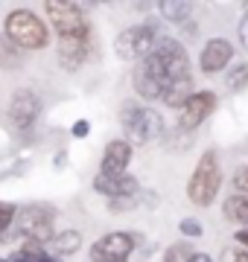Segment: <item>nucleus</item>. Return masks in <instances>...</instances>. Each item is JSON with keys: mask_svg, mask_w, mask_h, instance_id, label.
<instances>
[{"mask_svg": "<svg viewBox=\"0 0 248 262\" xmlns=\"http://www.w3.org/2000/svg\"><path fill=\"white\" fill-rule=\"evenodd\" d=\"M137 64L143 67L155 82H161L163 91H167V84L190 76V56H187L184 44L178 38H167V35H158L155 47L149 50Z\"/></svg>", "mask_w": 248, "mask_h": 262, "instance_id": "1", "label": "nucleus"}, {"mask_svg": "<svg viewBox=\"0 0 248 262\" xmlns=\"http://www.w3.org/2000/svg\"><path fill=\"white\" fill-rule=\"evenodd\" d=\"M120 125L132 146H149L163 137V117L155 108H143L134 99L120 105Z\"/></svg>", "mask_w": 248, "mask_h": 262, "instance_id": "2", "label": "nucleus"}, {"mask_svg": "<svg viewBox=\"0 0 248 262\" xmlns=\"http://www.w3.org/2000/svg\"><path fill=\"white\" fill-rule=\"evenodd\" d=\"M3 29H6V38H9L12 44H15L18 50H27V53L44 50L50 44L47 24L29 9H12L9 15H6Z\"/></svg>", "mask_w": 248, "mask_h": 262, "instance_id": "3", "label": "nucleus"}, {"mask_svg": "<svg viewBox=\"0 0 248 262\" xmlns=\"http://www.w3.org/2000/svg\"><path fill=\"white\" fill-rule=\"evenodd\" d=\"M222 189V166H219V155L213 149H208L199 158L196 169H193L190 181H187V198L196 207H210L216 201Z\"/></svg>", "mask_w": 248, "mask_h": 262, "instance_id": "4", "label": "nucleus"}, {"mask_svg": "<svg viewBox=\"0 0 248 262\" xmlns=\"http://www.w3.org/2000/svg\"><path fill=\"white\" fill-rule=\"evenodd\" d=\"M53 225H56V210L50 204L18 207V213H15V230H18L20 242L47 245L53 239Z\"/></svg>", "mask_w": 248, "mask_h": 262, "instance_id": "5", "label": "nucleus"}, {"mask_svg": "<svg viewBox=\"0 0 248 262\" xmlns=\"http://www.w3.org/2000/svg\"><path fill=\"white\" fill-rule=\"evenodd\" d=\"M44 12H47L50 27L56 29L58 38H82L91 32V24H88L85 12H82L79 3L53 0V3H44Z\"/></svg>", "mask_w": 248, "mask_h": 262, "instance_id": "6", "label": "nucleus"}, {"mask_svg": "<svg viewBox=\"0 0 248 262\" xmlns=\"http://www.w3.org/2000/svg\"><path fill=\"white\" fill-rule=\"evenodd\" d=\"M155 41H158V27L155 24H134V27L123 29L114 38V53L123 61H140L155 47Z\"/></svg>", "mask_w": 248, "mask_h": 262, "instance_id": "7", "label": "nucleus"}, {"mask_svg": "<svg viewBox=\"0 0 248 262\" xmlns=\"http://www.w3.org/2000/svg\"><path fill=\"white\" fill-rule=\"evenodd\" d=\"M134 245H137V239L126 230L105 233L102 239L91 245V262H126L134 253Z\"/></svg>", "mask_w": 248, "mask_h": 262, "instance_id": "8", "label": "nucleus"}, {"mask_svg": "<svg viewBox=\"0 0 248 262\" xmlns=\"http://www.w3.org/2000/svg\"><path fill=\"white\" fill-rule=\"evenodd\" d=\"M41 114V96L32 88H18L9 99V122L15 128L27 131Z\"/></svg>", "mask_w": 248, "mask_h": 262, "instance_id": "9", "label": "nucleus"}, {"mask_svg": "<svg viewBox=\"0 0 248 262\" xmlns=\"http://www.w3.org/2000/svg\"><path fill=\"white\" fill-rule=\"evenodd\" d=\"M216 105H219V99H216V94H213V91H196V94L187 99V105L181 108L178 128L190 134L193 128H199L201 122H204L210 114L216 111Z\"/></svg>", "mask_w": 248, "mask_h": 262, "instance_id": "10", "label": "nucleus"}, {"mask_svg": "<svg viewBox=\"0 0 248 262\" xmlns=\"http://www.w3.org/2000/svg\"><path fill=\"white\" fill-rule=\"evenodd\" d=\"M234 53H237V47H234V41H228V38H210L208 44L201 47V56H199V67L201 73H219V70H225V67L234 61Z\"/></svg>", "mask_w": 248, "mask_h": 262, "instance_id": "11", "label": "nucleus"}, {"mask_svg": "<svg viewBox=\"0 0 248 262\" xmlns=\"http://www.w3.org/2000/svg\"><path fill=\"white\" fill-rule=\"evenodd\" d=\"M91 32L82 38H58V64L65 67L67 73H73L88 61L91 56Z\"/></svg>", "mask_w": 248, "mask_h": 262, "instance_id": "12", "label": "nucleus"}, {"mask_svg": "<svg viewBox=\"0 0 248 262\" xmlns=\"http://www.w3.org/2000/svg\"><path fill=\"white\" fill-rule=\"evenodd\" d=\"M94 189L99 192V195H105L108 201L111 198H129V195H137L140 192V184H137V178L134 175H94Z\"/></svg>", "mask_w": 248, "mask_h": 262, "instance_id": "13", "label": "nucleus"}, {"mask_svg": "<svg viewBox=\"0 0 248 262\" xmlns=\"http://www.w3.org/2000/svg\"><path fill=\"white\" fill-rule=\"evenodd\" d=\"M132 163V143L120 137V140H111L102 149V163H99V172L102 175H126V169Z\"/></svg>", "mask_w": 248, "mask_h": 262, "instance_id": "14", "label": "nucleus"}, {"mask_svg": "<svg viewBox=\"0 0 248 262\" xmlns=\"http://www.w3.org/2000/svg\"><path fill=\"white\" fill-rule=\"evenodd\" d=\"M132 88H134V94L140 96L143 102H158V99L163 96V84L155 82L140 64L134 67V73H132Z\"/></svg>", "mask_w": 248, "mask_h": 262, "instance_id": "15", "label": "nucleus"}, {"mask_svg": "<svg viewBox=\"0 0 248 262\" xmlns=\"http://www.w3.org/2000/svg\"><path fill=\"white\" fill-rule=\"evenodd\" d=\"M79 248H82V233L73 230V227H70V230L53 233V239L44 245V251H53V253H58V256H73Z\"/></svg>", "mask_w": 248, "mask_h": 262, "instance_id": "16", "label": "nucleus"}, {"mask_svg": "<svg viewBox=\"0 0 248 262\" xmlns=\"http://www.w3.org/2000/svg\"><path fill=\"white\" fill-rule=\"evenodd\" d=\"M193 94H196V88H193V76H187V79H178V82L167 84L161 102H167V108H178V111H181Z\"/></svg>", "mask_w": 248, "mask_h": 262, "instance_id": "17", "label": "nucleus"}, {"mask_svg": "<svg viewBox=\"0 0 248 262\" xmlns=\"http://www.w3.org/2000/svg\"><path fill=\"white\" fill-rule=\"evenodd\" d=\"M222 213H225L228 222L248 227V195H237V192H231V195L222 201Z\"/></svg>", "mask_w": 248, "mask_h": 262, "instance_id": "18", "label": "nucleus"}, {"mask_svg": "<svg viewBox=\"0 0 248 262\" xmlns=\"http://www.w3.org/2000/svg\"><path fill=\"white\" fill-rule=\"evenodd\" d=\"M158 9H161V15L170 20V24H184V20H190V15H193V3H187V0H167Z\"/></svg>", "mask_w": 248, "mask_h": 262, "instance_id": "19", "label": "nucleus"}, {"mask_svg": "<svg viewBox=\"0 0 248 262\" xmlns=\"http://www.w3.org/2000/svg\"><path fill=\"white\" fill-rule=\"evenodd\" d=\"M225 88L231 94H242L248 91V61H237V67H231L225 73Z\"/></svg>", "mask_w": 248, "mask_h": 262, "instance_id": "20", "label": "nucleus"}, {"mask_svg": "<svg viewBox=\"0 0 248 262\" xmlns=\"http://www.w3.org/2000/svg\"><path fill=\"white\" fill-rule=\"evenodd\" d=\"M41 256H47L44 245H35V242H20L15 251L9 253V262H38Z\"/></svg>", "mask_w": 248, "mask_h": 262, "instance_id": "21", "label": "nucleus"}, {"mask_svg": "<svg viewBox=\"0 0 248 262\" xmlns=\"http://www.w3.org/2000/svg\"><path fill=\"white\" fill-rule=\"evenodd\" d=\"M15 213H18V207L12 204V201H0V239H6L15 225Z\"/></svg>", "mask_w": 248, "mask_h": 262, "instance_id": "22", "label": "nucleus"}, {"mask_svg": "<svg viewBox=\"0 0 248 262\" xmlns=\"http://www.w3.org/2000/svg\"><path fill=\"white\" fill-rule=\"evenodd\" d=\"M193 253H196V251L190 248V242H175V245H170V248H167L163 262H190Z\"/></svg>", "mask_w": 248, "mask_h": 262, "instance_id": "23", "label": "nucleus"}, {"mask_svg": "<svg viewBox=\"0 0 248 262\" xmlns=\"http://www.w3.org/2000/svg\"><path fill=\"white\" fill-rule=\"evenodd\" d=\"M143 204V198H140V192L137 195H129V198H111L108 201V210L111 213H129V210H134V207Z\"/></svg>", "mask_w": 248, "mask_h": 262, "instance_id": "24", "label": "nucleus"}, {"mask_svg": "<svg viewBox=\"0 0 248 262\" xmlns=\"http://www.w3.org/2000/svg\"><path fill=\"white\" fill-rule=\"evenodd\" d=\"M231 187L237 195H248V166H237L231 175Z\"/></svg>", "mask_w": 248, "mask_h": 262, "instance_id": "25", "label": "nucleus"}, {"mask_svg": "<svg viewBox=\"0 0 248 262\" xmlns=\"http://www.w3.org/2000/svg\"><path fill=\"white\" fill-rule=\"evenodd\" d=\"M178 230H181V236H187V239H201V233H204V227H201L199 219H181V222H178Z\"/></svg>", "mask_w": 248, "mask_h": 262, "instance_id": "26", "label": "nucleus"}, {"mask_svg": "<svg viewBox=\"0 0 248 262\" xmlns=\"http://www.w3.org/2000/svg\"><path fill=\"white\" fill-rule=\"evenodd\" d=\"M88 131H91V122H88V120H76L73 125H70V137H76V140H85Z\"/></svg>", "mask_w": 248, "mask_h": 262, "instance_id": "27", "label": "nucleus"}, {"mask_svg": "<svg viewBox=\"0 0 248 262\" xmlns=\"http://www.w3.org/2000/svg\"><path fill=\"white\" fill-rule=\"evenodd\" d=\"M237 38H239V47L248 53V12L239 18V27H237Z\"/></svg>", "mask_w": 248, "mask_h": 262, "instance_id": "28", "label": "nucleus"}, {"mask_svg": "<svg viewBox=\"0 0 248 262\" xmlns=\"http://www.w3.org/2000/svg\"><path fill=\"white\" fill-rule=\"evenodd\" d=\"M222 262H248V251H242V248H234V251H225V256H222Z\"/></svg>", "mask_w": 248, "mask_h": 262, "instance_id": "29", "label": "nucleus"}, {"mask_svg": "<svg viewBox=\"0 0 248 262\" xmlns=\"http://www.w3.org/2000/svg\"><path fill=\"white\" fill-rule=\"evenodd\" d=\"M234 242H237L242 251H248V230H237V233H234Z\"/></svg>", "mask_w": 248, "mask_h": 262, "instance_id": "30", "label": "nucleus"}, {"mask_svg": "<svg viewBox=\"0 0 248 262\" xmlns=\"http://www.w3.org/2000/svg\"><path fill=\"white\" fill-rule=\"evenodd\" d=\"M190 262H213V259H210V253H204V251H196V253L190 256Z\"/></svg>", "mask_w": 248, "mask_h": 262, "instance_id": "31", "label": "nucleus"}, {"mask_svg": "<svg viewBox=\"0 0 248 262\" xmlns=\"http://www.w3.org/2000/svg\"><path fill=\"white\" fill-rule=\"evenodd\" d=\"M38 262H58V259H53V256H41Z\"/></svg>", "mask_w": 248, "mask_h": 262, "instance_id": "32", "label": "nucleus"}, {"mask_svg": "<svg viewBox=\"0 0 248 262\" xmlns=\"http://www.w3.org/2000/svg\"><path fill=\"white\" fill-rule=\"evenodd\" d=\"M0 262H9V259H0Z\"/></svg>", "mask_w": 248, "mask_h": 262, "instance_id": "33", "label": "nucleus"}]
</instances>
